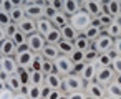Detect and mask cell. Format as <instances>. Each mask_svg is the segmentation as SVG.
<instances>
[{
  "instance_id": "23",
  "label": "cell",
  "mask_w": 121,
  "mask_h": 99,
  "mask_svg": "<svg viewBox=\"0 0 121 99\" xmlns=\"http://www.w3.org/2000/svg\"><path fill=\"white\" fill-rule=\"evenodd\" d=\"M56 46H58L60 55H63V56H71L75 53V45L70 43V41H66V40H61Z\"/></svg>"
},
{
  "instance_id": "28",
  "label": "cell",
  "mask_w": 121,
  "mask_h": 99,
  "mask_svg": "<svg viewBox=\"0 0 121 99\" xmlns=\"http://www.w3.org/2000/svg\"><path fill=\"white\" fill-rule=\"evenodd\" d=\"M104 33H106V35H109L113 40L119 38V36H121V23H118V22L114 20V22L106 28V32H104Z\"/></svg>"
},
{
  "instance_id": "38",
  "label": "cell",
  "mask_w": 121,
  "mask_h": 99,
  "mask_svg": "<svg viewBox=\"0 0 121 99\" xmlns=\"http://www.w3.org/2000/svg\"><path fill=\"white\" fill-rule=\"evenodd\" d=\"M13 2L12 0H2V7H0V13H10L13 10Z\"/></svg>"
},
{
  "instance_id": "31",
  "label": "cell",
  "mask_w": 121,
  "mask_h": 99,
  "mask_svg": "<svg viewBox=\"0 0 121 99\" xmlns=\"http://www.w3.org/2000/svg\"><path fill=\"white\" fill-rule=\"evenodd\" d=\"M111 64H113V59L109 58V55H108V53L99 55V56H98V59H96V66H98V68H109Z\"/></svg>"
},
{
  "instance_id": "1",
  "label": "cell",
  "mask_w": 121,
  "mask_h": 99,
  "mask_svg": "<svg viewBox=\"0 0 121 99\" xmlns=\"http://www.w3.org/2000/svg\"><path fill=\"white\" fill-rule=\"evenodd\" d=\"M91 22H93V17L90 13H86L85 10H80L76 15L70 17V25L78 32V33H85L90 27H91Z\"/></svg>"
},
{
  "instance_id": "21",
  "label": "cell",
  "mask_w": 121,
  "mask_h": 99,
  "mask_svg": "<svg viewBox=\"0 0 121 99\" xmlns=\"http://www.w3.org/2000/svg\"><path fill=\"white\" fill-rule=\"evenodd\" d=\"M52 23H53V27H55V28L61 30L65 25H68V23H70V17H68L66 13H63V12H58V13L52 18Z\"/></svg>"
},
{
  "instance_id": "40",
  "label": "cell",
  "mask_w": 121,
  "mask_h": 99,
  "mask_svg": "<svg viewBox=\"0 0 121 99\" xmlns=\"http://www.w3.org/2000/svg\"><path fill=\"white\" fill-rule=\"evenodd\" d=\"M70 58H71V61H73L75 64H78V63H85V53H83V51L75 50V53H73Z\"/></svg>"
},
{
  "instance_id": "2",
  "label": "cell",
  "mask_w": 121,
  "mask_h": 99,
  "mask_svg": "<svg viewBox=\"0 0 121 99\" xmlns=\"http://www.w3.org/2000/svg\"><path fill=\"white\" fill-rule=\"evenodd\" d=\"M85 86H86V83L81 79V76H78V74L73 73V74L63 78V87H61V91L65 94H70V92H76V91H85Z\"/></svg>"
},
{
  "instance_id": "7",
  "label": "cell",
  "mask_w": 121,
  "mask_h": 99,
  "mask_svg": "<svg viewBox=\"0 0 121 99\" xmlns=\"http://www.w3.org/2000/svg\"><path fill=\"white\" fill-rule=\"evenodd\" d=\"M85 92L88 96V99H103L106 97V87L101 86L99 83L93 81V83H88L85 86Z\"/></svg>"
},
{
  "instance_id": "51",
  "label": "cell",
  "mask_w": 121,
  "mask_h": 99,
  "mask_svg": "<svg viewBox=\"0 0 121 99\" xmlns=\"http://www.w3.org/2000/svg\"><path fill=\"white\" fill-rule=\"evenodd\" d=\"M103 99H111V97H109V96H106V97H103Z\"/></svg>"
},
{
  "instance_id": "39",
  "label": "cell",
  "mask_w": 121,
  "mask_h": 99,
  "mask_svg": "<svg viewBox=\"0 0 121 99\" xmlns=\"http://www.w3.org/2000/svg\"><path fill=\"white\" fill-rule=\"evenodd\" d=\"M2 30H5L7 38H13V36L18 33V25H17V23H10L7 28H2Z\"/></svg>"
},
{
  "instance_id": "47",
  "label": "cell",
  "mask_w": 121,
  "mask_h": 99,
  "mask_svg": "<svg viewBox=\"0 0 121 99\" xmlns=\"http://www.w3.org/2000/svg\"><path fill=\"white\" fill-rule=\"evenodd\" d=\"M85 66H86V63H78V64H75V74L81 76V73H83Z\"/></svg>"
},
{
  "instance_id": "29",
  "label": "cell",
  "mask_w": 121,
  "mask_h": 99,
  "mask_svg": "<svg viewBox=\"0 0 121 99\" xmlns=\"http://www.w3.org/2000/svg\"><path fill=\"white\" fill-rule=\"evenodd\" d=\"M101 33H104L101 28H96V27H93V25H91V27H90V28H88L85 33H83V35H85V36H86V38H88L91 43H95V41L99 38V35H101Z\"/></svg>"
},
{
  "instance_id": "16",
  "label": "cell",
  "mask_w": 121,
  "mask_h": 99,
  "mask_svg": "<svg viewBox=\"0 0 121 99\" xmlns=\"http://www.w3.org/2000/svg\"><path fill=\"white\" fill-rule=\"evenodd\" d=\"M18 30L22 33H25L27 36H30V35L37 33V22L32 18H25L22 23H18Z\"/></svg>"
},
{
  "instance_id": "48",
  "label": "cell",
  "mask_w": 121,
  "mask_h": 99,
  "mask_svg": "<svg viewBox=\"0 0 121 99\" xmlns=\"http://www.w3.org/2000/svg\"><path fill=\"white\" fill-rule=\"evenodd\" d=\"M114 50H116V51H118V55L121 56V36L114 40Z\"/></svg>"
},
{
  "instance_id": "32",
  "label": "cell",
  "mask_w": 121,
  "mask_h": 99,
  "mask_svg": "<svg viewBox=\"0 0 121 99\" xmlns=\"http://www.w3.org/2000/svg\"><path fill=\"white\" fill-rule=\"evenodd\" d=\"M17 76L20 78V81H22V84L25 86V84H30V78H32V71H30V69H27V68H18V71H17Z\"/></svg>"
},
{
  "instance_id": "10",
  "label": "cell",
  "mask_w": 121,
  "mask_h": 99,
  "mask_svg": "<svg viewBox=\"0 0 121 99\" xmlns=\"http://www.w3.org/2000/svg\"><path fill=\"white\" fill-rule=\"evenodd\" d=\"M0 68H2V73H7L10 76L17 74V71H18L17 59L10 58V56H0Z\"/></svg>"
},
{
  "instance_id": "46",
  "label": "cell",
  "mask_w": 121,
  "mask_h": 99,
  "mask_svg": "<svg viewBox=\"0 0 121 99\" xmlns=\"http://www.w3.org/2000/svg\"><path fill=\"white\" fill-rule=\"evenodd\" d=\"M52 7H53L56 12H63V8H65V0H52Z\"/></svg>"
},
{
  "instance_id": "9",
  "label": "cell",
  "mask_w": 121,
  "mask_h": 99,
  "mask_svg": "<svg viewBox=\"0 0 121 99\" xmlns=\"http://www.w3.org/2000/svg\"><path fill=\"white\" fill-rule=\"evenodd\" d=\"M81 7H83V10H85L86 13H90L93 18H96V17H99V15L103 13V10H101V2H99V0H83V2H81Z\"/></svg>"
},
{
  "instance_id": "37",
  "label": "cell",
  "mask_w": 121,
  "mask_h": 99,
  "mask_svg": "<svg viewBox=\"0 0 121 99\" xmlns=\"http://www.w3.org/2000/svg\"><path fill=\"white\" fill-rule=\"evenodd\" d=\"M42 71L45 73V76H48V74L56 73V66H55L53 61H47V59H45V63H43V69H42Z\"/></svg>"
},
{
  "instance_id": "22",
  "label": "cell",
  "mask_w": 121,
  "mask_h": 99,
  "mask_svg": "<svg viewBox=\"0 0 121 99\" xmlns=\"http://www.w3.org/2000/svg\"><path fill=\"white\" fill-rule=\"evenodd\" d=\"M7 87L12 89L15 94H18V92H22L23 84H22V81H20V78H18L17 74H12V76H9V79H7Z\"/></svg>"
},
{
  "instance_id": "8",
  "label": "cell",
  "mask_w": 121,
  "mask_h": 99,
  "mask_svg": "<svg viewBox=\"0 0 121 99\" xmlns=\"http://www.w3.org/2000/svg\"><path fill=\"white\" fill-rule=\"evenodd\" d=\"M27 46L30 48V51H33L37 55V53H42L43 51V48L47 46V40L40 33H33V35H30L27 38Z\"/></svg>"
},
{
  "instance_id": "3",
  "label": "cell",
  "mask_w": 121,
  "mask_h": 99,
  "mask_svg": "<svg viewBox=\"0 0 121 99\" xmlns=\"http://www.w3.org/2000/svg\"><path fill=\"white\" fill-rule=\"evenodd\" d=\"M55 66H56V73H58L60 76H63V78L75 73V63L71 61L70 56H63V55H61V56L55 61Z\"/></svg>"
},
{
  "instance_id": "20",
  "label": "cell",
  "mask_w": 121,
  "mask_h": 99,
  "mask_svg": "<svg viewBox=\"0 0 121 99\" xmlns=\"http://www.w3.org/2000/svg\"><path fill=\"white\" fill-rule=\"evenodd\" d=\"M106 96H109L111 99H121V83L118 79L106 86Z\"/></svg>"
},
{
  "instance_id": "25",
  "label": "cell",
  "mask_w": 121,
  "mask_h": 99,
  "mask_svg": "<svg viewBox=\"0 0 121 99\" xmlns=\"http://www.w3.org/2000/svg\"><path fill=\"white\" fill-rule=\"evenodd\" d=\"M10 18H12V23H22L25 18H27V15H25V10H23V7H17V8H13L10 13Z\"/></svg>"
},
{
  "instance_id": "34",
  "label": "cell",
  "mask_w": 121,
  "mask_h": 99,
  "mask_svg": "<svg viewBox=\"0 0 121 99\" xmlns=\"http://www.w3.org/2000/svg\"><path fill=\"white\" fill-rule=\"evenodd\" d=\"M28 99H43V87H40V86H32V84H30Z\"/></svg>"
},
{
  "instance_id": "6",
  "label": "cell",
  "mask_w": 121,
  "mask_h": 99,
  "mask_svg": "<svg viewBox=\"0 0 121 99\" xmlns=\"http://www.w3.org/2000/svg\"><path fill=\"white\" fill-rule=\"evenodd\" d=\"M118 76L116 73L113 71V68H98V74H96V83H99L101 86H109L113 81H116Z\"/></svg>"
},
{
  "instance_id": "13",
  "label": "cell",
  "mask_w": 121,
  "mask_h": 99,
  "mask_svg": "<svg viewBox=\"0 0 121 99\" xmlns=\"http://www.w3.org/2000/svg\"><path fill=\"white\" fill-rule=\"evenodd\" d=\"M40 55L43 56V59H47V61H53V63L61 56L60 51H58V46H56V45H47Z\"/></svg>"
},
{
  "instance_id": "27",
  "label": "cell",
  "mask_w": 121,
  "mask_h": 99,
  "mask_svg": "<svg viewBox=\"0 0 121 99\" xmlns=\"http://www.w3.org/2000/svg\"><path fill=\"white\" fill-rule=\"evenodd\" d=\"M45 73L43 71H33L32 73V78H30V84L32 86H40V87H43L45 86Z\"/></svg>"
},
{
  "instance_id": "5",
  "label": "cell",
  "mask_w": 121,
  "mask_h": 99,
  "mask_svg": "<svg viewBox=\"0 0 121 99\" xmlns=\"http://www.w3.org/2000/svg\"><path fill=\"white\" fill-rule=\"evenodd\" d=\"M93 48L99 53V55H103V53H108L109 50H113L114 48V40L109 36V35H106V33H101L99 35V38L93 43Z\"/></svg>"
},
{
  "instance_id": "43",
  "label": "cell",
  "mask_w": 121,
  "mask_h": 99,
  "mask_svg": "<svg viewBox=\"0 0 121 99\" xmlns=\"http://www.w3.org/2000/svg\"><path fill=\"white\" fill-rule=\"evenodd\" d=\"M111 68H113V71L116 73V76L119 78V76H121V56H119V58H116V59L113 61Z\"/></svg>"
},
{
  "instance_id": "35",
  "label": "cell",
  "mask_w": 121,
  "mask_h": 99,
  "mask_svg": "<svg viewBox=\"0 0 121 99\" xmlns=\"http://www.w3.org/2000/svg\"><path fill=\"white\" fill-rule=\"evenodd\" d=\"M98 18H99V23H101V28H103L104 32H106V28H108V27H109V25H111V23L114 22V18H113L111 15H108V13H101V15L98 17Z\"/></svg>"
},
{
  "instance_id": "50",
  "label": "cell",
  "mask_w": 121,
  "mask_h": 99,
  "mask_svg": "<svg viewBox=\"0 0 121 99\" xmlns=\"http://www.w3.org/2000/svg\"><path fill=\"white\" fill-rule=\"evenodd\" d=\"M13 99H28V96H25V94L18 92V94H15V97H13Z\"/></svg>"
},
{
  "instance_id": "11",
  "label": "cell",
  "mask_w": 121,
  "mask_h": 99,
  "mask_svg": "<svg viewBox=\"0 0 121 99\" xmlns=\"http://www.w3.org/2000/svg\"><path fill=\"white\" fill-rule=\"evenodd\" d=\"M18 53V46L15 45V41L12 38H7L2 41V46H0V56H10L15 58Z\"/></svg>"
},
{
  "instance_id": "12",
  "label": "cell",
  "mask_w": 121,
  "mask_h": 99,
  "mask_svg": "<svg viewBox=\"0 0 121 99\" xmlns=\"http://www.w3.org/2000/svg\"><path fill=\"white\" fill-rule=\"evenodd\" d=\"M96 74H98V66L95 63H90V64L86 63V66H85V69L81 73V79L88 84V83L96 81Z\"/></svg>"
},
{
  "instance_id": "49",
  "label": "cell",
  "mask_w": 121,
  "mask_h": 99,
  "mask_svg": "<svg viewBox=\"0 0 121 99\" xmlns=\"http://www.w3.org/2000/svg\"><path fill=\"white\" fill-rule=\"evenodd\" d=\"M108 55H109V58H111L113 61H114L116 58H119V55H118V51H116L114 48H113V50H109V51H108Z\"/></svg>"
},
{
  "instance_id": "41",
  "label": "cell",
  "mask_w": 121,
  "mask_h": 99,
  "mask_svg": "<svg viewBox=\"0 0 121 99\" xmlns=\"http://www.w3.org/2000/svg\"><path fill=\"white\" fill-rule=\"evenodd\" d=\"M15 97V92L9 87H2L0 89V99H13Z\"/></svg>"
},
{
  "instance_id": "52",
  "label": "cell",
  "mask_w": 121,
  "mask_h": 99,
  "mask_svg": "<svg viewBox=\"0 0 121 99\" xmlns=\"http://www.w3.org/2000/svg\"><path fill=\"white\" fill-rule=\"evenodd\" d=\"M118 81H119V83H121V76H119V78H118Z\"/></svg>"
},
{
  "instance_id": "17",
  "label": "cell",
  "mask_w": 121,
  "mask_h": 99,
  "mask_svg": "<svg viewBox=\"0 0 121 99\" xmlns=\"http://www.w3.org/2000/svg\"><path fill=\"white\" fill-rule=\"evenodd\" d=\"M53 28L55 27H53L52 20H48V18H42V20L37 22V33H40L42 36H47Z\"/></svg>"
},
{
  "instance_id": "19",
  "label": "cell",
  "mask_w": 121,
  "mask_h": 99,
  "mask_svg": "<svg viewBox=\"0 0 121 99\" xmlns=\"http://www.w3.org/2000/svg\"><path fill=\"white\" fill-rule=\"evenodd\" d=\"M73 45H75V50L83 51V53H85V51H88V50L93 46V43H91V41L83 35V33H80V35H78V38H76V41H75Z\"/></svg>"
},
{
  "instance_id": "45",
  "label": "cell",
  "mask_w": 121,
  "mask_h": 99,
  "mask_svg": "<svg viewBox=\"0 0 121 99\" xmlns=\"http://www.w3.org/2000/svg\"><path fill=\"white\" fill-rule=\"evenodd\" d=\"M68 99H88V96L85 91H76V92H70Z\"/></svg>"
},
{
  "instance_id": "15",
  "label": "cell",
  "mask_w": 121,
  "mask_h": 99,
  "mask_svg": "<svg viewBox=\"0 0 121 99\" xmlns=\"http://www.w3.org/2000/svg\"><path fill=\"white\" fill-rule=\"evenodd\" d=\"M80 10H83L81 2H78V0H65V8H63V13H66L68 17H73V15H76Z\"/></svg>"
},
{
  "instance_id": "36",
  "label": "cell",
  "mask_w": 121,
  "mask_h": 99,
  "mask_svg": "<svg viewBox=\"0 0 121 99\" xmlns=\"http://www.w3.org/2000/svg\"><path fill=\"white\" fill-rule=\"evenodd\" d=\"M27 38H28V36H27L25 33H22V32L18 30V33H17V35H15V36H13L12 40H13V41H15V45H17V46L20 48V46H25V45H27Z\"/></svg>"
},
{
  "instance_id": "42",
  "label": "cell",
  "mask_w": 121,
  "mask_h": 99,
  "mask_svg": "<svg viewBox=\"0 0 121 99\" xmlns=\"http://www.w3.org/2000/svg\"><path fill=\"white\" fill-rule=\"evenodd\" d=\"M12 23V18L9 13H0V28H7Z\"/></svg>"
},
{
  "instance_id": "24",
  "label": "cell",
  "mask_w": 121,
  "mask_h": 99,
  "mask_svg": "<svg viewBox=\"0 0 121 99\" xmlns=\"http://www.w3.org/2000/svg\"><path fill=\"white\" fill-rule=\"evenodd\" d=\"M108 15L113 18L121 15V0H108Z\"/></svg>"
},
{
  "instance_id": "44",
  "label": "cell",
  "mask_w": 121,
  "mask_h": 99,
  "mask_svg": "<svg viewBox=\"0 0 121 99\" xmlns=\"http://www.w3.org/2000/svg\"><path fill=\"white\" fill-rule=\"evenodd\" d=\"M56 13H58V12H56V10H55V8L52 7V2H50V5H48V7H45V18L52 20V18H53V17H55Z\"/></svg>"
},
{
  "instance_id": "18",
  "label": "cell",
  "mask_w": 121,
  "mask_h": 99,
  "mask_svg": "<svg viewBox=\"0 0 121 99\" xmlns=\"http://www.w3.org/2000/svg\"><path fill=\"white\" fill-rule=\"evenodd\" d=\"M60 32H61L63 40H66V41H70V43H75V41H76V38H78V35H80V33H78V32L70 25V23H68V25H65Z\"/></svg>"
},
{
  "instance_id": "33",
  "label": "cell",
  "mask_w": 121,
  "mask_h": 99,
  "mask_svg": "<svg viewBox=\"0 0 121 99\" xmlns=\"http://www.w3.org/2000/svg\"><path fill=\"white\" fill-rule=\"evenodd\" d=\"M98 56H99V53H98V51L91 46L88 51H85V63H88V64H90V63H95V64H96Z\"/></svg>"
},
{
  "instance_id": "30",
  "label": "cell",
  "mask_w": 121,
  "mask_h": 99,
  "mask_svg": "<svg viewBox=\"0 0 121 99\" xmlns=\"http://www.w3.org/2000/svg\"><path fill=\"white\" fill-rule=\"evenodd\" d=\"M43 63H45L43 56H42L40 53H37L35 58H33V61H32V66H30L28 69H30L32 73H33V71H42V69H43Z\"/></svg>"
},
{
  "instance_id": "4",
  "label": "cell",
  "mask_w": 121,
  "mask_h": 99,
  "mask_svg": "<svg viewBox=\"0 0 121 99\" xmlns=\"http://www.w3.org/2000/svg\"><path fill=\"white\" fill-rule=\"evenodd\" d=\"M33 58H35V53L30 51V48H28L27 45H25V46H20V48H18V53H17V56H15L18 68H27V69L32 66Z\"/></svg>"
},
{
  "instance_id": "26",
  "label": "cell",
  "mask_w": 121,
  "mask_h": 99,
  "mask_svg": "<svg viewBox=\"0 0 121 99\" xmlns=\"http://www.w3.org/2000/svg\"><path fill=\"white\" fill-rule=\"evenodd\" d=\"M45 40H47V45H58V43L63 40V36H61V32H60L58 28H53V30L45 36Z\"/></svg>"
},
{
  "instance_id": "14",
  "label": "cell",
  "mask_w": 121,
  "mask_h": 99,
  "mask_svg": "<svg viewBox=\"0 0 121 99\" xmlns=\"http://www.w3.org/2000/svg\"><path fill=\"white\" fill-rule=\"evenodd\" d=\"M45 86H48L50 89H61L63 87V76H60L58 73L48 74L45 78Z\"/></svg>"
}]
</instances>
